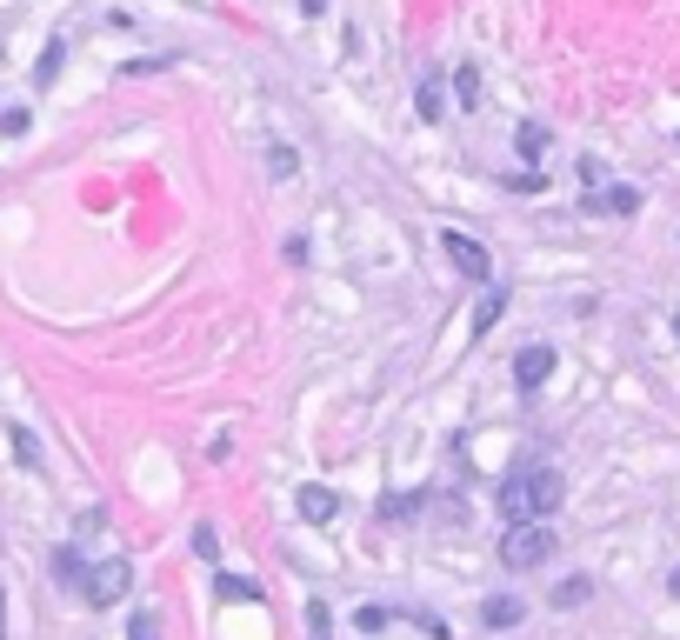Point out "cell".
<instances>
[{
  "label": "cell",
  "instance_id": "21",
  "mask_svg": "<svg viewBox=\"0 0 680 640\" xmlns=\"http://www.w3.org/2000/svg\"><path fill=\"white\" fill-rule=\"evenodd\" d=\"M0 640H7V588H0Z\"/></svg>",
  "mask_w": 680,
  "mask_h": 640
},
{
  "label": "cell",
  "instance_id": "3",
  "mask_svg": "<svg viewBox=\"0 0 680 640\" xmlns=\"http://www.w3.org/2000/svg\"><path fill=\"white\" fill-rule=\"evenodd\" d=\"M548 554H554V534H548L541 521H514L507 541H501V561H507V568H541Z\"/></svg>",
  "mask_w": 680,
  "mask_h": 640
},
{
  "label": "cell",
  "instance_id": "4",
  "mask_svg": "<svg viewBox=\"0 0 680 640\" xmlns=\"http://www.w3.org/2000/svg\"><path fill=\"white\" fill-rule=\"evenodd\" d=\"M441 247H447V260H454V274H461V280H481V287H487V274H494V267H487V247H481V240H467V234H454V227H447V234H441Z\"/></svg>",
  "mask_w": 680,
  "mask_h": 640
},
{
  "label": "cell",
  "instance_id": "7",
  "mask_svg": "<svg viewBox=\"0 0 680 640\" xmlns=\"http://www.w3.org/2000/svg\"><path fill=\"white\" fill-rule=\"evenodd\" d=\"M294 508H300V521H334V508H341V501H334V488H300V501H294Z\"/></svg>",
  "mask_w": 680,
  "mask_h": 640
},
{
  "label": "cell",
  "instance_id": "12",
  "mask_svg": "<svg viewBox=\"0 0 680 640\" xmlns=\"http://www.w3.org/2000/svg\"><path fill=\"white\" fill-rule=\"evenodd\" d=\"M594 207H601V214H634V207H641V194H634V187H608Z\"/></svg>",
  "mask_w": 680,
  "mask_h": 640
},
{
  "label": "cell",
  "instance_id": "23",
  "mask_svg": "<svg viewBox=\"0 0 680 640\" xmlns=\"http://www.w3.org/2000/svg\"><path fill=\"white\" fill-rule=\"evenodd\" d=\"M674 334H680V314H674Z\"/></svg>",
  "mask_w": 680,
  "mask_h": 640
},
{
  "label": "cell",
  "instance_id": "1",
  "mask_svg": "<svg viewBox=\"0 0 680 640\" xmlns=\"http://www.w3.org/2000/svg\"><path fill=\"white\" fill-rule=\"evenodd\" d=\"M568 501V481H561V467H521L507 488H501V508H507V521H548L554 508Z\"/></svg>",
  "mask_w": 680,
  "mask_h": 640
},
{
  "label": "cell",
  "instance_id": "16",
  "mask_svg": "<svg viewBox=\"0 0 680 640\" xmlns=\"http://www.w3.org/2000/svg\"><path fill=\"white\" fill-rule=\"evenodd\" d=\"M581 601H588V581H561L554 588V608H581Z\"/></svg>",
  "mask_w": 680,
  "mask_h": 640
},
{
  "label": "cell",
  "instance_id": "19",
  "mask_svg": "<svg viewBox=\"0 0 680 640\" xmlns=\"http://www.w3.org/2000/svg\"><path fill=\"white\" fill-rule=\"evenodd\" d=\"M127 640H160V628H154V614H134V628H127Z\"/></svg>",
  "mask_w": 680,
  "mask_h": 640
},
{
  "label": "cell",
  "instance_id": "13",
  "mask_svg": "<svg viewBox=\"0 0 680 640\" xmlns=\"http://www.w3.org/2000/svg\"><path fill=\"white\" fill-rule=\"evenodd\" d=\"M53 574H60V581H73V588H80V581H87V561H80V554H73V548H60V554H53Z\"/></svg>",
  "mask_w": 680,
  "mask_h": 640
},
{
  "label": "cell",
  "instance_id": "14",
  "mask_svg": "<svg viewBox=\"0 0 680 640\" xmlns=\"http://www.w3.org/2000/svg\"><path fill=\"white\" fill-rule=\"evenodd\" d=\"M514 147H521L528 160H541V154H548V127H521V134H514Z\"/></svg>",
  "mask_w": 680,
  "mask_h": 640
},
{
  "label": "cell",
  "instance_id": "18",
  "mask_svg": "<svg viewBox=\"0 0 680 640\" xmlns=\"http://www.w3.org/2000/svg\"><path fill=\"white\" fill-rule=\"evenodd\" d=\"M13 454H20L27 467H40V447H33V434H20V427H13Z\"/></svg>",
  "mask_w": 680,
  "mask_h": 640
},
{
  "label": "cell",
  "instance_id": "20",
  "mask_svg": "<svg viewBox=\"0 0 680 640\" xmlns=\"http://www.w3.org/2000/svg\"><path fill=\"white\" fill-rule=\"evenodd\" d=\"M0 134H27V107H7L0 114Z\"/></svg>",
  "mask_w": 680,
  "mask_h": 640
},
{
  "label": "cell",
  "instance_id": "8",
  "mask_svg": "<svg viewBox=\"0 0 680 640\" xmlns=\"http://www.w3.org/2000/svg\"><path fill=\"white\" fill-rule=\"evenodd\" d=\"M481 621H487V628H521V621H528V608H521L514 594H494V601L481 608Z\"/></svg>",
  "mask_w": 680,
  "mask_h": 640
},
{
  "label": "cell",
  "instance_id": "22",
  "mask_svg": "<svg viewBox=\"0 0 680 640\" xmlns=\"http://www.w3.org/2000/svg\"><path fill=\"white\" fill-rule=\"evenodd\" d=\"M668 594H674V601H680V574H674V581H668Z\"/></svg>",
  "mask_w": 680,
  "mask_h": 640
},
{
  "label": "cell",
  "instance_id": "9",
  "mask_svg": "<svg viewBox=\"0 0 680 640\" xmlns=\"http://www.w3.org/2000/svg\"><path fill=\"white\" fill-rule=\"evenodd\" d=\"M414 107H421V120H441V107H447V93H441V73H421V87H414Z\"/></svg>",
  "mask_w": 680,
  "mask_h": 640
},
{
  "label": "cell",
  "instance_id": "17",
  "mask_svg": "<svg viewBox=\"0 0 680 640\" xmlns=\"http://www.w3.org/2000/svg\"><path fill=\"white\" fill-rule=\"evenodd\" d=\"M194 554H200V561H214V554H220V541H214V528H207V521L194 528Z\"/></svg>",
  "mask_w": 680,
  "mask_h": 640
},
{
  "label": "cell",
  "instance_id": "2",
  "mask_svg": "<svg viewBox=\"0 0 680 640\" xmlns=\"http://www.w3.org/2000/svg\"><path fill=\"white\" fill-rule=\"evenodd\" d=\"M127 588H134V568H127V554H107V561H93V568H87V581H80V601H87V608H120V601H127Z\"/></svg>",
  "mask_w": 680,
  "mask_h": 640
},
{
  "label": "cell",
  "instance_id": "5",
  "mask_svg": "<svg viewBox=\"0 0 680 640\" xmlns=\"http://www.w3.org/2000/svg\"><path fill=\"white\" fill-rule=\"evenodd\" d=\"M514 381H521V387H548V381H554V347H521Z\"/></svg>",
  "mask_w": 680,
  "mask_h": 640
},
{
  "label": "cell",
  "instance_id": "11",
  "mask_svg": "<svg viewBox=\"0 0 680 640\" xmlns=\"http://www.w3.org/2000/svg\"><path fill=\"white\" fill-rule=\"evenodd\" d=\"M214 594H220V601H240V608H247V601H260V588H254V581H240V574H220V581H214Z\"/></svg>",
  "mask_w": 680,
  "mask_h": 640
},
{
  "label": "cell",
  "instance_id": "6",
  "mask_svg": "<svg viewBox=\"0 0 680 640\" xmlns=\"http://www.w3.org/2000/svg\"><path fill=\"white\" fill-rule=\"evenodd\" d=\"M501 314H507V287H501V280H487V294H481V307H474V334H494V327H501Z\"/></svg>",
  "mask_w": 680,
  "mask_h": 640
},
{
  "label": "cell",
  "instance_id": "15",
  "mask_svg": "<svg viewBox=\"0 0 680 640\" xmlns=\"http://www.w3.org/2000/svg\"><path fill=\"white\" fill-rule=\"evenodd\" d=\"M267 167H274V180H294V167H300V160H294V147H274V154H267Z\"/></svg>",
  "mask_w": 680,
  "mask_h": 640
},
{
  "label": "cell",
  "instance_id": "10",
  "mask_svg": "<svg viewBox=\"0 0 680 640\" xmlns=\"http://www.w3.org/2000/svg\"><path fill=\"white\" fill-rule=\"evenodd\" d=\"M60 60H67V40H47L40 67H33V87H53V80H60Z\"/></svg>",
  "mask_w": 680,
  "mask_h": 640
}]
</instances>
